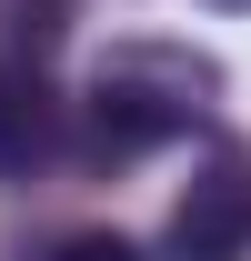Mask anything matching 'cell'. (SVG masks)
<instances>
[{
  "mask_svg": "<svg viewBox=\"0 0 251 261\" xmlns=\"http://www.w3.org/2000/svg\"><path fill=\"white\" fill-rule=\"evenodd\" d=\"M221 100V61L211 50H191V40H111L81 81V151L91 161H141L161 141H181V130L211 121Z\"/></svg>",
  "mask_w": 251,
  "mask_h": 261,
  "instance_id": "obj_1",
  "label": "cell"
},
{
  "mask_svg": "<svg viewBox=\"0 0 251 261\" xmlns=\"http://www.w3.org/2000/svg\"><path fill=\"white\" fill-rule=\"evenodd\" d=\"M171 251L181 261H241L251 251V151L241 141H201V161L171 201Z\"/></svg>",
  "mask_w": 251,
  "mask_h": 261,
  "instance_id": "obj_2",
  "label": "cell"
},
{
  "mask_svg": "<svg viewBox=\"0 0 251 261\" xmlns=\"http://www.w3.org/2000/svg\"><path fill=\"white\" fill-rule=\"evenodd\" d=\"M51 151H61V91L40 81L31 50H10L0 61V181H31Z\"/></svg>",
  "mask_w": 251,
  "mask_h": 261,
  "instance_id": "obj_3",
  "label": "cell"
},
{
  "mask_svg": "<svg viewBox=\"0 0 251 261\" xmlns=\"http://www.w3.org/2000/svg\"><path fill=\"white\" fill-rule=\"evenodd\" d=\"M0 31H10V50H51V40L70 31V0H0Z\"/></svg>",
  "mask_w": 251,
  "mask_h": 261,
  "instance_id": "obj_4",
  "label": "cell"
},
{
  "mask_svg": "<svg viewBox=\"0 0 251 261\" xmlns=\"http://www.w3.org/2000/svg\"><path fill=\"white\" fill-rule=\"evenodd\" d=\"M20 261H141V241H131V231H51V241L20 251Z\"/></svg>",
  "mask_w": 251,
  "mask_h": 261,
  "instance_id": "obj_5",
  "label": "cell"
},
{
  "mask_svg": "<svg viewBox=\"0 0 251 261\" xmlns=\"http://www.w3.org/2000/svg\"><path fill=\"white\" fill-rule=\"evenodd\" d=\"M211 10H251V0H211Z\"/></svg>",
  "mask_w": 251,
  "mask_h": 261,
  "instance_id": "obj_6",
  "label": "cell"
}]
</instances>
